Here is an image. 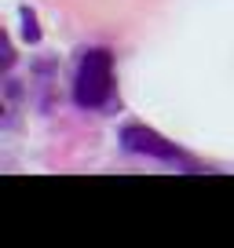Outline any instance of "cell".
I'll return each instance as SVG.
<instances>
[{
	"label": "cell",
	"mask_w": 234,
	"mask_h": 248,
	"mask_svg": "<svg viewBox=\"0 0 234 248\" xmlns=\"http://www.w3.org/2000/svg\"><path fill=\"white\" fill-rule=\"evenodd\" d=\"M70 95L81 109H106L114 102L117 77H114V51L110 47H92L81 55Z\"/></svg>",
	"instance_id": "6da1fadb"
},
{
	"label": "cell",
	"mask_w": 234,
	"mask_h": 248,
	"mask_svg": "<svg viewBox=\"0 0 234 248\" xmlns=\"http://www.w3.org/2000/svg\"><path fill=\"white\" fill-rule=\"evenodd\" d=\"M117 146H121V154H128V157H147V161H161V164L190 168V171L198 168V164L190 161L187 150H180L172 139H165L161 132H154V128H147V124H139V121L121 124V132H117Z\"/></svg>",
	"instance_id": "7a4b0ae2"
},
{
	"label": "cell",
	"mask_w": 234,
	"mask_h": 248,
	"mask_svg": "<svg viewBox=\"0 0 234 248\" xmlns=\"http://www.w3.org/2000/svg\"><path fill=\"white\" fill-rule=\"evenodd\" d=\"M18 18H22V40L26 44H40V22H37V11L30 4L18 8Z\"/></svg>",
	"instance_id": "3957f363"
},
{
	"label": "cell",
	"mask_w": 234,
	"mask_h": 248,
	"mask_svg": "<svg viewBox=\"0 0 234 248\" xmlns=\"http://www.w3.org/2000/svg\"><path fill=\"white\" fill-rule=\"evenodd\" d=\"M11 66H15V44H11L8 33H0V70L11 73Z\"/></svg>",
	"instance_id": "277c9868"
}]
</instances>
